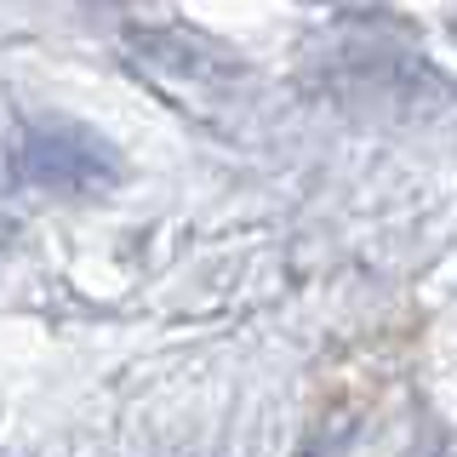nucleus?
Wrapping results in <instances>:
<instances>
[{
	"instance_id": "f257e3e1",
	"label": "nucleus",
	"mask_w": 457,
	"mask_h": 457,
	"mask_svg": "<svg viewBox=\"0 0 457 457\" xmlns=\"http://www.w3.org/2000/svg\"><path fill=\"white\" fill-rule=\"evenodd\" d=\"M12 166L52 195H104L120 183V154L80 120H29L12 143Z\"/></svg>"
}]
</instances>
